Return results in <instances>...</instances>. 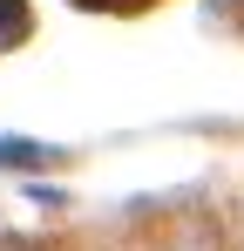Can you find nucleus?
<instances>
[{
    "label": "nucleus",
    "instance_id": "obj_1",
    "mask_svg": "<svg viewBox=\"0 0 244 251\" xmlns=\"http://www.w3.org/2000/svg\"><path fill=\"white\" fill-rule=\"evenodd\" d=\"M27 34H34V7L27 0H0V54H14Z\"/></svg>",
    "mask_w": 244,
    "mask_h": 251
},
{
    "label": "nucleus",
    "instance_id": "obj_2",
    "mask_svg": "<svg viewBox=\"0 0 244 251\" xmlns=\"http://www.w3.org/2000/svg\"><path fill=\"white\" fill-rule=\"evenodd\" d=\"M68 7H81V14H116V21H129V14H149V7H163V0H68Z\"/></svg>",
    "mask_w": 244,
    "mask_h": 251
}]
</instances>
